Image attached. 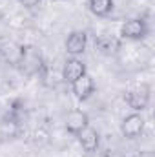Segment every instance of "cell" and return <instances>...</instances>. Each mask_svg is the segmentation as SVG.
<instances>
[{
	"mask_svg": "<svg viewBox=\"0 0 155 157\" xmlns=\"http://www.w3.org/2000/svg\"><path fill=\"white\" fill-rule=\"evenodd\" d=\"M71 91L78 101H88L95 93V80L89 73H84L82 77L71 82Z\"/></svg>",
	"mask_w": 155,
	"mask_h": 157,
	"instance_id": "5",
	"label": "cell"
},
{
	"mask_svg": "<svg viewBox=\"0 0 155 157\" xmlns=\"http://www.w3.org/2000/svg\"><path fill=\"white\" fill-rule=\"evenodd\" d=\"M64 126H66V130H68L71 135H78L86 126H89V117H88L86 112L75 108V110L68 112L66 121H64Z\"/></svg>",
	"mask_w": 155,
	"mask_h": 157,
	"instance_id": "7",
	"label": "cell"
},
{
	"mask_svg": "<svg viewBox=\"0 0 155 157\" xmlns=\"http://www.w3.org/2000/svg\"><path fill=\"white\" fill-rule=\"evenodd\" d=\"M66 53L68 55H71V57H78V55H82L84 51H86V48H88V33L86 31H71L70 35H68V39H66Z\"/></svg>",
	"mask_w": 155,
	"mask_h": 157,
	"instance_id": "6",
	"label": "cell"
},
{
	"mask_svg": "<svg viewBox=\"0 0 155 157\" xmlns=\"http://www.w3.org/2000/svg\"><path fill=\"white\" fill-rule=\"evenodd\" d=\"M20 70L28 75H35V73H42L46 70V62L42 59V53L35 46H22V51H20V59H18V64Z\"/></svg>",
	"mask_w": 155,
	"mask_h": 157,
	"instance_id": "1",
	"label": "cell"
},
{
	"mask_svg": "<svg viewBox=\"0 0 155 157\" xmlns=\"http://www.w3.org/2000/svg\"><path fill=\"white\" fill-rule=\"evenodd\" d=\"M150 33V26L144 18H128L126 22H122L120 26V39L126 40H142L148 37Z\"/></svg>",
	"mask_w": 155,
	"mask_h": 157,
	"instance_id": "2",
	"label": "cell"
},
{
	"mask_svg": "<svg viewBox=\"0 0 155 157\" xmlns=\"http://www.w3.org/2000/svg\"><path fill=\"white\" fill-rule=\"evenodd\" d=\"M0 59H2V53H0Z\"/></svg>",
	"mask_w": 155,
	"mask_h": 157,
	"instance_id": "15",
	"label": "cell"
},
{
	"mask_svg": "<svg viewBox=\"0 0 155 157\" xmlns=\"http://www.w3.org/2000/svg\"><path fill=\"white\" fill-rule=\"evenodd\" d=\"M84 73H88L86 71V64L78 59V57H70L66 62H64V68H62V78L66 80V82H73V80H77L78 77H82Z\"/></svg>",
	"mask_w": 155,
	"mask_h": 157,
	"instance_id": "9",
	"label": "cell"
},
{
	"mask_svg": "<svg viewBox=\"0 0 155 157\" xmlns=\"http://www.w3.org/2000/svg\"><path fill=\"white\" fill-rule=\"evenodd\" d=\"M20 51H22V46H18V44H15V42H9V44H4V46H0L2 59L9 60L13 66H17V64H18Z\"/></svg>",
	"mask_w": 155,
	"mask_h": 157,
	"instance_id": "13",
	"label": "cell"
},
{
	"mask_svg": "<svg viewBox=\"0 0 155 157\" xmlns=\"http://www.w3.org/2000/svg\"><path fill=\"white\" fill-rule=\"evenodd\" d=\"M95 48L100 53H104V55H113L120 48V40L112 37V35H108V33H104V35H99L95 39Z\"/></svg>",
	"mask_w": 155,
	"mask_h": 157,
	"instance_id": "11",
	"label": "cell"
},
{
	"mask_svg": "<svg viewBox=\"0 0 155 157\" xmlns=\"http://www.w3.org/2000/svg\"><path fill=\"white\" fill-rule=\"evenodd\" d=\"M115 0H88V9L95 17H108L113 11Z\"/></svg>",
	"mask_w": 155,
	"mask_h": 157,
	"instance_id": "12",
	"label": "cell"
},
{
	"mask_svg": "<svg viewBox=\"0 0 155 157\" xmlns=\"http://www.w3.org/2000/svg\"><path fill=\"white\" fill-rule=\"evenodd\" d=\"M144 126H146V121L142 117V113L133 112V113H130V115H126V117L122 119V122H120V133L126 139H137V137L142 135Z\"/></svg>",
	"mask_w": 155,
	"mask_h": 157,
	"instance_id": "4",
	"label": "cell"
},
{
	"mask_svg": "<svg viewBox=\"0 0 155 157\" xmlns=\"http://www.w3.org/2000/svg\"><path fill=\"white\" fill-rule=\"evenodd\" d=\"M77 139H78V143H80V146H82V150H84L86 154L97 152V148H99V144H100L99 132H97L93 126H86V128L77 135Z\"/></svg>",
	"mask_w": 155,
	"mask_h": 157,
	"instance_id": "8",
	"label": "cell"
},
{
	"mask_svg": "<svg viewBox=\"0 0 155 157\" xmlns=\"http://www.w3.org/2000/svg\"><path fill=\"white\" fill-rule=\"evenodd\" d=\"M124 101L133 112H144L150 104V90L146 86H135L124 91Z\"/></svg>",
	"mask_w": 155,
	"mask_h": 157,
	"instance_id": "3",
	"label": "cell"
},
{
	"mask_svg": "<svg viewBox=\"0 0 155 157\" xmlns=\"http://www.w3.org/2000/svg\"><path fill=\"white\" fill-rule=\"evenodd\" d=\"M20 132H22V124H20L18 121L7 117V115L0 121V137H2V139H6V141L17 139V137L20 135Z\"/></svg>",
	"mask_w": 155,
	"mask_h": 157,
	"instance_id": "10",
	"label": "cell"
},
{
	"mask_svg": "<svg viewBox=\"0 0 155 157\" xmlns=\"http://www.w3.org/2000/svg\"><path fill=\"white\" fill-rule=\"evenodd\" d=\"M20 2V6H24V7H28V9H33V7H37L42 0H18Z\"/></svg>",
	"mask_w": 155,
	"mask_h": 157,
	"instance_id": "14",
	"label": "cell"
}]
</instances>
